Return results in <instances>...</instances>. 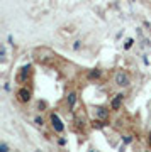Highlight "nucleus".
Segmentation results:
<instances>
[{"label": "nucleus", "mask_w": 151, "mask_h": 152, "mask_svg": "<svg viewBox=\"0 0 151 152\" xmlns=\"http://www.w3.org/2000/svg\"><path fill=\"white\" fill-rule=\"evenodd\" d=\"M33 58L41 66H54L59 59L58 54L54 51H51L49 48H36L33 51Z\"/></svg>", "instance_id": "1"}, {"label": "nucleus", "mask_w": 151, "mask_h": 152, "mask_svg": "<svg viewBox=\"0 0 151 152\" xmlns=\"http://www.w3.org/2000/svg\"><path fill=\"white\" fill-rule=\"evenodd\" d=\"M114 83H115L117 86H122V88L129 86V85H131L129 73H127V71H124V69H119L117 73L114 75Z\"/></svg>", "instance_id": "2"}, {"label": "nucleus", "mask_w": 151, "mask_h": 152, "mask_svg": "<svg viewBox=\"0 0 151 152\" xmlns=\"http://www.w3.org/2000/svg\"><path fill=\"white\" fill-rule=\"evenodd\" d=\"M31 75H33V66H31V64H24L21 69H19V73H17L16 81L19 83V85H24V83L29 81Z\"/></svg>", "instance_id": "3"}, {"label": "nucleus", "mask_w": 151, "mask_h": 152, "mask_svg": "<svg viewBox=\"0 0 151 152\" xmlns=\"http://www.w3.org/2000/svg\"><path fill=\"white\" fill-rule=\"evenodd\" d=\"M16 98H17V102H21V103H29V102H31V98H33V91H31V88L21 86V88H19V91L16 93Z\"/></svg>", "instance_id": "4"}, {"label": "nucleus", "mask_w": 151, "mask_h": 152, "mask_svg": "<svg viewBox=\"0 0 151 152\" xmlns=\"http://www.w3.org/2000/svg\"><path fill=\"white\" fill-rule=\"evenodd\" d=\"M49 122H51V127H53L54 132L61 134V132L65 130V125H63V122L59 120V117H58L56 113H51V117H49Z\"/></svg>", "instance_id": "5"}, {"label": "nucleus", "mask_w": 151, "mask_h": 152, "mask_svg": "<svg viewBox=\"0 0 151 152\" xmlns=\"http://www.w3.org/2000/svg\"><path fill=\"white\" fill-rule=\"evenodd\" d=\"M122 102H124V95H122V93L114 95L112 102H110V110H114V112L121 110V107H122Z\"/></svg>", "instance_id": "6"}, {"label": "nucleus", "mask_w": 151, "mask_h": 152, "mask_svg": "<svg viewBox=\"0 0 151 152\" xmlns=\"http://www.w3.org/2000/svg\"><path fill=\"white\" fill-rule=\"evenodd\" d=\"M87 124H88V120H87V117H85V113H83V112H81V113H78L75 117V127H76V130H83V129H85L87 127Z\"/></svg>", "instance_id": "7"}, {"label": "nucleus", "mask_w": 151, "mask_h": 152, "mask_svg": "<svg viewBox=\"0 0 151 152\" xmlns=\"http://www.w3.org/2000/svg\"><path fill=\"white\" fill-rule=\"evenodd\" d=\"M93 113H95V118H100V120L109 118V108H105V107H95Z\"/></svg>", "instance_id": "8"}, {"label": "nucleus", "mask_w": 151, "mask_h": 152, "mask_svg": "<svg viewBox=\"0 0 151 152\" xmlns=\"http://www.w3.org/2000/svg\"><path fill=\"white\" fill-rule=\"evenodd\" d=\"M75 103H76V93L75 91H68L66 93V105L70 110H75Z\"/></svg>", "instance_id": "9"}, {"label": "nucleus", "mask_w": 151, "mask_h": 152, "mask_svg": "<svg viewBox=\"0 0 151 152\" xmlns=\"http://www.w3.org/2000/svg\"><path fill=\"white\" fill-rule=\"evenodd\" d=\"M100 76H102V71L97 69V68H93V69L88 71V75H87V78L90 80V81H97V80H100Z\"/></svg>", "instance_id": "10"}, {"label": "nucleus", "mask_w": 151, "mask_h": 152, "mask_svg": "<svg viewBox=\"0 0 151 152\" xmlns=\"http://www.w3.org/2000/svg\"><path fill=\"white\" fill-rule=\"evenodd\" d=\"M34 122H36V125H39V127H43V125H44L43 117H36V120H34Z\"/></svg>", "instance_id": "11"}, {"label": "nucleus", "mask_w": 151, "mask_h": 152, "mask_svg": "<svg viewBox=\"0 0 151 152\" xmlns=\"http://www.w3.org/2000/svg\"><path fill=\"white\" fill-rule=\"evenodd\" d=\"M80 46H81V41H75V44H73V49H75V51H78V49H80Z\"/></svg>", "instance_id": "12"}, {"label": "nucleus", "mask_w": 151, "mask_h": 152, "mask_svg": "<svg viewBox=\"0 0 151 152\" xmlns=\"http://www.w3.org/2000/svg\"><path fill=\"white\" fill-rule=\"evenodd\" d=\"M132 42H134L132 39H127V42H126V49H129L131 46H132Z\"/></svg>", "instance_id": "13"}, {"label": "nucleus", "mask_w": 151, "mask_h": 152, "mask_svg": "<svg viewBox=\"0 0 151 152\" xmlns=\"http://www.w3.org/2000/svg\"><path fill=\"white\" fill-rule=\"evenodd\" d=\"M38 108H39V110L46 108V103H44V102H39V103H38Z\"/></svg>", "instance_id": "14"}, {"label": "nucleus", "mask_w": 151, "mask_h": 152, "mask_svg": "<svg viewBox=\"0 0 151 152\" xmlns=\"http://www.w3.org/2000/svg\"><path fill=\"white\" fill-rule=\"evenodd\" d=\"M0 151H4V152H7V151H9V147H7L5 144H2V145H0Z\"/></svg>", "instance_id": "15"}, {"label": "nucleus", "mask_w": 151, "mask_h": 152, "mask_svg": "<svg viewBox=\"0 0 151 152\" xmlns=\"http://www.w3.org/2000/svg\"><path fill=\"white\" fill-rule=\"evenodd\" d=\"M131 140H132V139H131V135H127V137H126V139H124V142H126V144H129Z\"/></svg>", "instance_id": "16"}, {"label": "nucleus", "mask_w": 151, "mask_h": 152, "mask_svg": "<svg viewBox=\"0 0 151 152\" xmlns=\"http://www.w3.org/2000/svg\"><path fill=\"white\" fill-rule=\"evenodd\" d=\"M148 142H150V147H151V132H150V139H148Z\"/></svg>", "instance_id": "17"}]
</instances>
